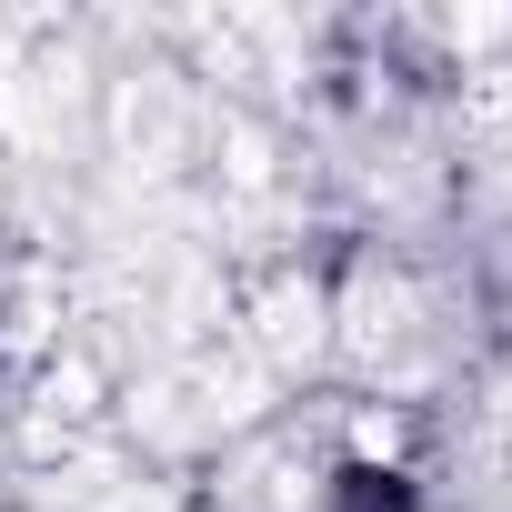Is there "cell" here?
Returning <instances> with one entry per match:
<instances>
[{"instance_id":"cell-1","label":"cell","mask_w":512,"mask_h":512,"mask_svg":"<svg viewBox=\"0 0 512 512\" xmlns=\"http://www.w3.org/2000/svg\"><path fill=\"white\" fill-rule=\"evenodd\" d=\"M352 512H402V492H392V472H352Z\"/></svg>"}]
</instances>
